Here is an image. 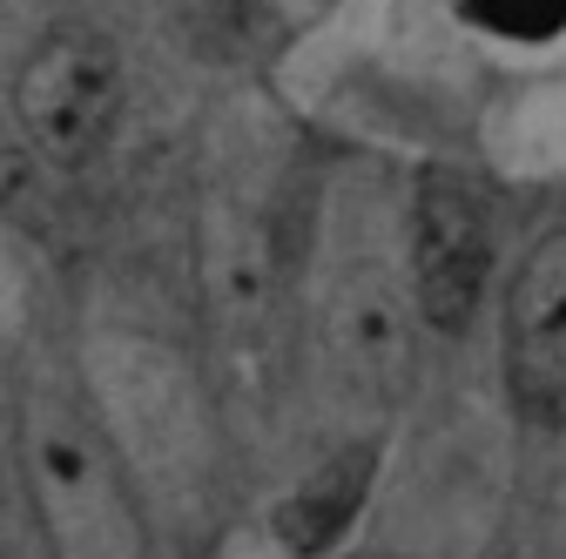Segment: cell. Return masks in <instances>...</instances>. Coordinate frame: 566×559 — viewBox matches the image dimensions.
<instances>
[{"label":"cell","instance_id":"7a4b0ae2","mask_svg":"<svg viewBox=\"0 0 566 559\" xmlns=\"http://www.w3.org/2000/svg\"><path fill=\"white\" fill-rule=\"evenodd\" d=\"M122 115V61L102 34L61 28L48 34L21 82H14V122L48 162H88Z\"/></svg>","mask_w":566,"mask_h":559},{"label":"cell","instance_id":"277c9868","mask_svg":"<svg viewBox=\"0 0 566 559\" xmlns=\"http://www.w3.org/2000/svg\"><path fill=\"white\" fill-rule=\"evenodd\" d=\"M506 391L533 425H566V230L539 236L506 297Z\"/></svg>","mask_w":566,"mask_h":559},{"label":"cell","instance_id":"52a82bcc","mask_svg":"<svg viewBox=\"0 0 566 559\" xmlns=\"http://www.w3.org/2000/svg\"><path fill=\"white\" fill-rule=\"evenodd\" d=\"M209 297L237 344H256L276 304V250L256 209H223L209 230Z\"/></svg>","mask_w":566,"mask_h":559},{"label":"cell","instance_id":"ba28073f","mask_svg":"<svg viewBox=\"0 0 566 559\" xmlns=\"http://www.w3.org/2000/svg\"><path fill=\"white\" fill-rule=\"evenodd\" d=\"M459 14H465L479 34L520 41V48L566 34V0H459Z\"/></svg>","mask_w":566,"mask_h":559},{"label":"cell","instance_id":"3957f363","mask_svg":"<svg viewBox=\"0 0 566 559\" xmlns=\"http://www.w3.org/2000/svg\"><path fill=\"white\" fill-rule=\"evenodd\" d=\"M485 270H492L485 202L452 176H424L411 196V310L432 330L472 324Z\"/></svg>","mask_w":566,"mask_h":559},{"label":"cell","instance_id":"8992f818","mask_svg":"<svg viewBox=\"0 0 566 559\" xmlns=\"http://www.w3.org/2000/svg\"><path fill=\"white\" fill-rule=\"evenodd\" d=\"M371 485H378V445H371V439H350V445L331 452L317 472H304V485L276 506V539L291 546L297 559L331 552L350 526H358Z\"/></svg>","mask_w":566,"mask_h":559},{"label":"cell","instance_id":"5b68a950","mask_svg":"<svg viewBox=\"0 0 566 559\" xmlns=\"http://www.w3.org/2000/svg\"><path fill=\"white\" fill-rule=\"evenodd\" d=\"M331 351L344 358L350 384H365L391 398L411 365V337H405V297L391 284V270L350 250L331 276Z\"/></svg>","mask_w":566,"mask_h":559},{"label":"cell","instance_id":"6da1fadb","mask_svg":"<svg viewBox=\"0 0 566 559\" xmlns=\"http://www.w3.org/2000/svg\"><path fill=\"white\" fill-rule=\"evenodd\" d=\"M28 472L61 559H135V506L115 452L95 418L54 384L28 391Z\"/></svg>","mask_w":566,"mask_h":559}]
</instances>
